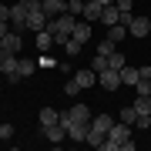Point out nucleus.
I'll use <instances>...</instances> for the list:
<instances>
[{
	"label": "nucleus",
	"mask_w": 151,
	"mask_h": 151,
	"mask_svg": "<svg viewBox=\"0 0 151 151\" xmlns=\"http://www.w3.org/2000/svg\"><path fill=\"white\" fill-rule=\"evenodd\" d=\"M17 60H20V54H0V70L4 74H17Z\"/></svg>",
	"instance_id": "f8f14e48"
},
{
	"label": "nucleus",
	"mask_w": 151,
	"mask_h": 151,
	"mask_svg": "<svg viewBox=\"0 0 151 151\" xmlns=\"http://www.w3.org/2000/svg\"><path fill=\"white\" fill-rule=\"evenodd\" d=\"M148 30H151L148 17H131V20H128V34H131V37H148Z\"/></svg>",
	"instance_id": "39448f33"
},
{
	"label": "nucleus",
	"mask_w": 151,
	"mask_h": 151,
	"mask_svg": "<svg viewBox=\"0 0 151 151\" xmlns=\"http://www.w3.org/2000/svg\"><path fill=\"white\" fill-rule=\"evenodd\" d=\"M44 27H47V14H44V10H30V14H27V30L37 34V30H44Z\"/></svg>",
	"instance_id": "6e6552de"
},
{
	"label": "nucleus",
	"mask_w": 151,
	"mask_h": 151,
	"mask_svg": "<svg viewBox=\"0 0 151 151\" xmlns=\"http://www.w3.org/2000/svg\"><path fill=\"white\" fill-rule=\"evenodd\" d=\"M91 118H94V114H91L87 104H74L70 111L60 114V124H64V131H67V124H74V121H87V124H91Z\"/></svg>",
	"instance_id": "7ed1b4c3"
},
{
	"label": "nucleus",
	"mask_w": 151,
	"mask_h": 151,
	"mask_svg": "<svg viewBox=\"0 0 151 151\" xmlns=\"http://www.w3.org/2000/svg\"><path fill=\"white\" fill-rule=\"evenodd\" d=\"M101 24H108V27H114V24H121V10H118L114 4H108V7L101 10Z\"/></svg>",
	"instance_id": "ddd939ff"
},
{
	"label": "nucleus",
	"mask_w": 151,
	"mask_h": 151,
	"mask_svg": "<svg viewBox=\"0 0 151 151\" xmlns=\"http://www.w3.org/2000/svg\"><path fill=\"white\" fill-rule=\"evenodd\" d=\"M70 37H77L81 44H87V40H91V20H77V24H74V34H70Z\"/></svg>",
	"instance_id": "2eb2a0df"
},
{
	"label": "nucleus",
	"mask_w": 151,
	"mask_h": 151,
	"mask_svg": "<svg viewBox=\"0 0 151 151\" xmlns=\"http://www.w3.org/2000/svg\"><path fill=\"white\" fill-rule=\"evenodd\" d=\"M121 121H124V124H134V121H138V111H134V104L121 111Z\"/></svg>",
	"instance_id": "b1692460"
},
{
	"label": "nucleus",
	"mask_w": 151,
	"mask_h": 151,
	"mask_svg": "<svg viewBox=\"0 0 151 151\" xmlns=\"http://www.w3.org/2000/svg\"><path fill=\"white\" fill-rule=\"evenodd\" d=\"M67 14H84V0H67Z\"/></svg>",
	"instance_id": "a878e982"
},
{
	"label": "nucleus",
	"mask_w": 151,
	"mask_h": 151,
	"mask_svg": "<svg viewBox=\"0 0 151 151\" xmlns=\"http://www.w3.org/2000/svg\"><path fill=\"white\" fill-rule=\"evenodd\" d=\"M0 20H10V7H0Z\"/></svg>",
	"instance_id": "473e14b6"
},
{
	"label": "nucleus",
	"mask_w": 151,
	"mask_h": 151,
	"mask_svg": "<svg viewBox=\"0 0 151 151\" xmlns=\"http://www.w3.org/2000/svg\"><path fill=\"white\" fill-rule=\"evenodd\" d=\"M37 67H57V60H54V57H47V50H40V57H37Z\"/></svg>",
	"instance_id": "bb28decb"
},
{
	"label": "nucleus",
	"mask_w": 151,
	"mask_h": 151,
	"mask_svg": "<svg viewBox=\"0 0 151 151\" xmlns=\"http://www.w3.org/2000/svg\"><path fill=\"white\" fill-rule=\"evenodd\" d=\"M64 47H67V54H70V57H77V54H81V47H84V44L77 40V37H67V44H64Z\"/></svg>",
	"instance_id": "5701e85b"
},
{
	"label": "nucleus",
	"mask_w": 151,
	"mask_h": 151,
	"mask_svg": "<svg viewBox=\"0 0 151 151\" xmlns=\"http://www.w3.org/2000/svg\"><path fill=\"white\" fill-rule=\"evenodd\" d=\"M97 4H104V7H108V4H114V0H97Z\"/></svg>",
	"instance_id": "72a5a7b5"
},
{
	"label": "nucleus",
	"mask_w": 151,
	"mask_h": 151,
	"mask_svg": "<svg viewBox=\"0 0 151 151\" xmlns=\"http://www.w3.org/2000/svg\"><path fill=\"white\" fill-rule=\"evenodd\" d=\"M77 91H81V87H77V81H74V77H70V81H67V87H64V94L70 97V94H77Z\"/></svg>",
	"instance_id": "c756f323"
},
{
	"label": "nucleus",
	"mask_w": 151,
	"mask_h": 151,
	"mask_svg": "<svg viewBox=\"0 0 151 151\" xmlns=\"http://www.w3.org/2000/svg\"><path fill=\"white\" fill-rule=\"evenodd\" d=\"M34 40H37V47H40V50H47L50 44H54V34L44 27V30H37V37H34Z\"/></svg>",
	"instance_id": "aec40b11"
},
{
	"label": "nucleus",
	"mask_w": 151,
	"mask_h": 151,
	"mask_svg": "<svg viewBox=\"0 0 151 151\" xmlns=\"http://www.w3.org/2000/svg\"><path fill=\"white\" fill-rule=\"evenodd\" d=\"M50 124H60V111L44 108V111H40V128H50Z\"/></svg>",
	"instance_id": "dca6fc26"
},
{
	"label": "nucleus",
	"mask_w": 151,
	"mask_h": 151,
	"mask_svg": "<svg viewBox=\"0 0 151 151\" xmlns=\"http://www.w3.org/2000/svg\"><path fill=\"white\" fill-rule=\"evenodd\" d=\"M7 34H10V20H0V40H4Z\"/></svg>",
	"instance_id": "2f4dec72"
},
{
	"label": "nucleus",
	"mask_w": 151,
	"mask_h": 151,
	"mask_svg": "<svg viewBox=\"0 0 151 151\" xmlns=\"http://www.w3.org/2000/svg\"><path fill=\"white\" fill-rule=\"evenodd\" d=\"M114 47H118V44H114L111 37H104V40H97V54H101V57H111V54H114Z\"/></svg>",
	"instance_id": "4be33fe9"
},
{
	"label": "nucleus",
	"mask_w": 151,
	"mask_h": 151,
	"mask_svg": "<svg viewBox=\"0 0 151 151\" xmlns=\"http://www.w3.org/2000/svg\"><path fill=\"white\" fill-rule=\"evenodd\" d=\"M108 67H114V70H121V67H124V54H118V50H114V54L108 57Z\"/></svg>",
	"instance_id": "393cba45"
},
{
	"label": "nucleus",
	"mask_w": 151,
	"mask_h": 151,
	"mask_svg": "<svg viewBox=\"0 0 151 151\" xmlns=\"http://www.w3.org/2000/svg\"><path fill=\"white\" fill-rule=\"evenodd\" d=\"M40 10L47 17H57V14H67V0H40Z\"/></svg>",
	"instance_id": "0eeeda50"
},
{
	"label": "nucleus",
	"mask_w": 151,
	"mask_h": 151,
	"mask_svg": "<svg viewBox=\"0 0 151 151\" xmlns=\"http://www.w3.org/2000/svg\"><path fill=\"white\" fill-rule=\"evenodd\" d=\"M44 131V138L50 141V145H60V141L67 138V131H64V124H50V128H40Z\"/></svg>",
	"instance_id": "1a4fd4ad"
},
{
	"label": "nucleus",
	"mask_w": 151,
	"mask_h": 151,
	"mask_svg": "<svg viewBox=\"0 0 151 151\" xmlns=\"http://www.w3.org/2000/svg\"><path fill=\"white\" fill-rule=\"evenodd\" d=\"M34 70H37V60H17V77H30L34 74Z\"/></svg>",
	"instance_id": "a211bd4d"
},
{
	"label": "nucleus",
	"mask_w": 151,
	"mask_h": 151,
	"mask_svg": "<svg viewBox=\"0 0 151 151\" xmlns=\"http://www.w3.org/2000/svg\"><path fill=\"white\" fill-rule=\"evenodd\" d=\"M128 128H131V124H124V121L118 124V121H114L111 131H108V138L118 145V151H131V148H134V141H131V131H128Z\"/></svg>",
	"instance_id": "f03ea898"
},
{
	"label": "nucleus",
	"mask_w": 151,
	"mask_h": 151,
	"mask_svg": "<svg viewBox=\"0 0 151 151\" xmlns=\"http://www.w3.org/2000/svg\"><path fill=\"white\" fill-rule=\"evenodd\" d=\"M101 10H104V4H97V0H87L84 4V20H101Z\"/></svg>",
	"instance_id": "4468645a"
},
{
	"label": "nucleus",
	"mask_w": 151,
	"mask_h": 151,
	"mask_svg": "<svg viewBox=\"0 0 151 151\" xmlns=\"http://www.w3.org/2000/svg\"><path fill=\"white\" fill-rule=\"evenodd\" d=\"M111 124H114V118H111V114H97V118H91V128L104 131V134L111 131Z\"/></svg>",
	"instance_id": "f3484780"
},
{
	"label": "nucleus",
	"mask_w": 151,
	"mask_h": 151,
	"mask_svg": "<svg viewBox=\"0 0 151 151\" xmlns=\"http://www.w3.org/2000/svg\"><path fill=\"white\" fill-rule=\"evenodd\" d=\"M138 81H141V67H128V64H124L121 67V84L124 87H134Z\"/></svg>",
	"instance_id": "9d476101"
},
{
	"label": "nucleus",
	"mask_w": 151,
	"mask_h": 151,
	"mask_svg": "<svg viewBox=\"0 0 151 151\" xmlns=\"http://www.w3.org/2000/svg\"><path fill=\"white\" fill-rule=\"evenodd\" d=\"M87 131H91V124H87V121L67 124V138H70V141H87Z\"/></svg>",
	"instance_id": "423d86ee"
},
{
	"label": "nucleus",
	"mask_w": 151,
	"mask_h": 151,
	"mask_svg": "<svg viewBox=\"0 0 151 151\" xmlns=\"http://www.w3.org/2000/svg\"><path fill=\"white\" fill-rule=\"evenodd\" d=\"M94 74H101V70H108V57H101V54H94Z\"/></svg>",
	"instance_id": "cd10ccee"
},
{
	"label": "nucleus",
	"mask_w": 151,
	"mask_h": 151,
	"mask_svg": "<svg viewBox=\"0 0 151 151\" xmlns=\"http://www.w3.org/2000/svg\"><path fill=\"white\" fill-rule=\"evenodd\" d=\"M134 128H141V131H145V128H151V114H138V121H134Z\"/></svg>",
	"instance_id": "c85d7f7f"
},
{
	"label": "nucleus",
	"mask_w": 151,
	"mask_h": 151,
	"mask_svg": "<svg viewBox=\"0 0 151 151\" xmlns=\"http://www.w3.org/2000/svg\"><path fill=\"white\" fill-rule=\"evenodd\" d=\"M134 111L138 114H151V94H138L134 97Z\"/></svg>",
	"instance_id": "6ab92c4d"
},
{
	"label": "nucleus",
	"mask_w": 151,
	"mask_h": 151,
	"mask_svg": "<svg viewBox=\"0 0 151 151\" xmlns=\"http://www.w3.org/2000/svg\"><path fill=\"white\" fill-rule=\"evenodd\" d=\"M74 14H57L54 20H47V30L54 34V44H67V37L74 34Z\"/></svg>",
	"instance_id": "f257e3e1"
},
{
	"label": "nucleus",
	"mask_w": 151,
	"mask_h": 151,
	"mask_svg": "<svg viewBox=\"0 0 151 151\" xmlns=\"http://www.w3.org/2000/svg\"><path fill=\"white\" fill-rule=\"evenodd\" d=\"M74 81H77V87H94V81H97V74H94V67H87V70H77L74 74Z\"/></svg>",
	"instance_id": "9b49d317"
},
{
	"label": "nucleus",
	"mask_w": 151,
	"mask_h": 151,
	"mask_svg": "<svg viewBox=\"0 0 151 151\" xmlns=\"http://www.w3.org/2000/svg\"><path fill=\"white\" fill-rule=\"evenodd\" d=\"M124 34H128V24H114V27H108V37H111L114 44H121Z\"/></svg>",
	"instance_id": "412c9836"
},
{
	"label": "nucleus",
	"mask_w": 151,
	"mask_h": 151,
	"mask_svg": "<svg viewBox=\"0 0 151 151\" xmlns=\"http://www.w3.org/2000/svg\"><path fill=\"white\" fill-rule=\"evenodd\" d=\"M0 138H4V141L14 138V128H10V124H0Z\"/></svg>",
	"instance_id": "7c9ffc66"
},
{
	"label": "nucleus",
	"mask_w": 151,
	"mask_h": 151,
	"mask_svg": "<svg viewBox=\"0 0 151 151\" xmlns=\"http://www.w3.org/2000/svg\"><path fill=\"white\" fill-rule=\"evenodd\" d=\"M97 81H101L104 91H118V87H121V70L108 67V70H101V74H97Z\"/></svg>",
	"instance_id": "20e7f679"
}]
</instances>
